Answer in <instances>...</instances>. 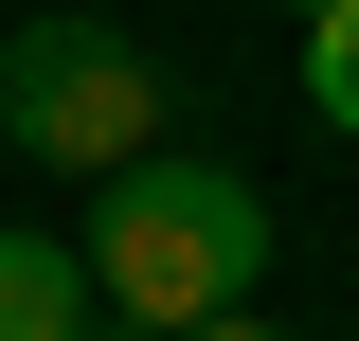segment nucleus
Masks as SVG:
<instances>
[{"mask_svg": "<svg viewBox=\"0 0 359 341\" xmlns=\"http://www.w3.org/2000/svg\"><path fill=\"white\" fill-rule=\"evenodd\" d=\"M0 144L18 162H54V180H108V162H144L162 144V54L126 36V18H18L0 36Z\"/></svg>", "mask_w": 359, "mask_h": 341, "instance_id": "f03ea898", "label": "nucleus"}, {"mask_svg": "<svg viewBox=\"0 0 359 341\" xmlns=\"http://www.w3.org/2000/svg\"><path fill=\"white\" fill-rule=\"evenodd\" d=\"M72 252H90V305H108V323L180 341V323H233V305L269 288V198L233 162H198V144H144V162L90 180Z\"/></svg>", "mask_w": 359, "mask_h": 341, "instance_id": "f257e3e1", "label": "nucleus"}, {"mask_svg": "<svg viewBox=\"0 0 359 341\" xmlns=\"http://www.w3.org/2000/svg\"><path fill=\"white\" fill-rule=\"evenodd\" d=\"M180 341H306V323H269V305H233V323H180Z\"/></svg>", "mask_w": 359, "mask_h": 341, "instance_id": "39448f33", "label": "nucleus"}, {"mask_svg": "<svg viewBox=\"0 0 359 341\" xmlns=\"http://www.w3.org/2000/svg\"><path fill=\"white\" fill-rule=\"evenodd\" d=\"M0 341H90V252L72 234H0Z\"/></svg>", "mask_w": 359, "mask_h": 341, "instance_id": "7ed1b4c3", "label": "nucleus"}, {"mask_svg": "<svg viewBox=\"0 0 359 341\" xmlns=\"http://www.w3.org/2000/svg\"><path fill=\"white\" fill-rule=\"evenodd\" d=\"M90 341H162V323H108V305H90Z\"/></svg>", "mask_w": 359, "mask_h": 341, "instance_id": "423d86ee", "label": "nucleus"}, {"mask_svg": "<svg viewBox=\"0 0 359 341\" xmlns=\"http://www.w3.org/2000/svg\"><path fill=\"white\" fill-rule=\"evenodd\" d=\"M269 18H323V0H269Z\"/></svg>", "mask_w": 359, "mask_h": 341, "instance_id": "0eeeda50", "label": "nucleus"}, {"mask_svg": "<svg viewBox=\"0 0 359 341\" xmlns=\"http://www.w3.org/2000/svg\"><path fill=\"white\" fill-rule=\"evenodd\" d=\"M306 108L359 144V0H323V18H306Z\"/></svg>", "mask_w": 359, "mask_h": 341, "instance_id": "20e7f679", "label": "nucleus"}]
</instances>
